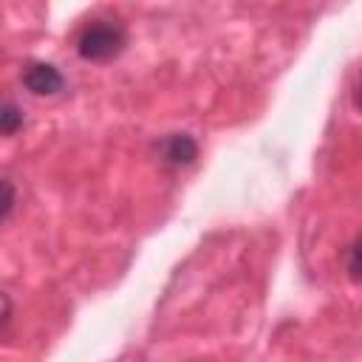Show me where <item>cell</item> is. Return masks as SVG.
<instances>
[{
    "label": "cell",
    "mask_w": 362,
    "mask_h": 362,
    "mask_svg": "<svg viewBox=\"0 0 362 362\" xmlns=\"http://www.w3.org/2000/svg\"><path fill=\"white\" fill-rule=\"evenodd\" d=\"M8 317H11V300L0 291V328L8 322Z\"/></svg>",
    "instance_id": "7"
},
{
    "label": "cell",
    "mask_w": 362,
    "mask_h": 362,
    "mask_svg": "<svg viewBox=\"0 0 362 362\" xmlns=\"http://www.w3.org/2000/svg\"><path fill=\"white\" fill-rule=\"evenodd\" d=\"M23 122H25V116H23L20 105H14L8 99L0 102V136H14L23 127Z\"/></svg>",
    "instance_id": "4"
},
{
    "label": "cell",
    "mask_w": 362,
    "mask_h": 362,
    "mask_svg": "<svg viewBox=\"0 0 362 362\" xmlns=\"http://www.w3.org/2000/svg\"><path fill=\"white\" fill-rule=\"evenodd\" d=\"M348 272H351V280H359V243L348 249Z\"/></svg>",
    "instance_id": "6"
},
{
    "label": "cell",
    "mask_w": 362,
    "mask_h": 362,
    "mask_svg": "<svg viewBox=\"0 0 362 362\" xmlns=\"http://www.w3.org/2000/svg\"><path fill=\"white\" fill-rule=\"evenodd\" d=\"M127 45V31L116 20H93L76 37V51L88 62L116 59Z\"/></svg>",
    "instance_id": "1"
},
{
    "label": "cell",
    "mask_w": 362,
    "mask_h": 362,
    "mask_svg": "<svg viewBox=\"0 0 362 362\" xmlns=\"http://www.w3.org/2000/svg\"><path fill=\"white\" fill-rule=\"evenodd\" d=\"M17 204V187L8 178H0V221H6L14 212Z\"/></svg>",
    "instance_id": "5"
},
{
    "label": "cell",
    "mask_w": 362,
    "mask_h": 362,
    "mask_svg": "<svg viewBox=\"0 0 362 362\" xmlns=\"http://www.w3.org/2000/svg\"><path fill=\"white\" fill-rule=\"evenodd\" d=\"M23 85L34 96H54V93H59L65 88V76L51 62H28L23 68Z\"/></svg>",
    "instance_id": "2"
},
{
    "label": "cell",
    "mask_w": 362,
    "mask_h": 362,
    "mask_svg": "<svg viewBox=\"0 0 362 362\" xmlns=\"http://www.w3.org/2000/svg\"><path fill=\"white\" fill-rule=\"evenodd\" d=\"M161 161L170 167H187L198 158V141L189 133H170L161 144H158Z\"/></svg>",
    "instance_id": "3"
}]
</instances>
